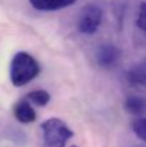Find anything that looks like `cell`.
<instances>
[{
  "label": "cell",
  "instance_id": "obj_12",
  "mask_svg": "<svg viewBox=\"0 0 146 147\" xmlns=\"http://www.w3.org/2000/svg\"><path fill=\"white\" fill-rule=\"evenodd\" d=\"M72 147H78V146H72Z\"/></svg>",
  "mask_w": 146,
  "mask_h": 147
},
{
  "label": "cell",
  "instance_id": "obj_1",
  "mask_svg": "<svg viewBox=\"0 0 146 147\" xmlns=\"http://www.w3.org/2000/svg\"><path fill=\"white\" fill-rule=\"evenodd\" d=\"M40 72L38 61L27 52H18L10 62V81L14 86H23Z\"/></svg>",
  "mask_w": 146,
  "mask_h": 147
},
{
  "label": "cell",
  "instance_id": "obj_3",
  "mask_svg": "<svg viewBox=\"0 0 146 147\" xmlns=\"http://www.w3.org/2000/svg\"><path fill=\"white\" fill-rule=\"evenodd\" d=\"M102 22V9L97 4H87L78 16V30L84 35L97 32Z\"/></svg>",
  "mask_w": 146,
  "mask_h": 147
},
{
  "label": "cell",
  "instance_id": "obj_6",
  "mask_svg": "<svg viewBox=\"0 0 146 147\" xmlns=\"http://www.w3.org/2000/svg\"><path fill=\"white\" fill-rule=\"evenodd\" d=\"M78 0H28L30 5L40 12H53L75 4Z\"/></svg>",
  "mask_w": 146,
  "mask_h": 147
},
{
  "label": "cell",
  "instance_id": "obj_10",
  "mask_svg": "<svg viewBox=\"0 0 146 147\" xmlns=\"http://www.w3.org/2000/svg\"><path fill=\"white\" fill-rule=\"evenodd\" d=\"M132 130L141 141L146 142V117H139L132 123Z\"/></svg>",
  "mask_w": 146,
  "mask_h": 147
},
{
  "label": "cell",
  "instance_id": "obj_2",
  "mask_svg": "<svg viewBox=\"0 0 146 147\" xmlns=\"http://www.w3.org/2000/svg\"><path fill=\"white\" fill-rule=\"evenodd\" d=\"M44 147H65L74 132L61 119L51 117L41 124Z\"/></svg>",
  "mask_w": 146,
  "mask_h": 147
},
{
  "label": "cell",
  "instance_id": "obj_11",
  "mask_svg": "<svg viewBox=\"0 0 146 147\" xmlns=\"http://www.w3.org/2000/svg\"><path fill=\"white\" fill-rule=\"evenodd\" d=\"M136 25L141 31L146 32V1H141V4L139 7V14H137Z\"/></svg>",
  "mask_w": 146,
  "mask_h": 147
},
{
  "label": "cell",
  "instance_id": "obj_4",
  "mask_svg": "<svg viewBox=\"0 0 146 147\" xmlns=\"http://www.w3.org/2000/svg\"><path fill=\"white\" fill-rule=\"evenodd\" d=\"M122 52L114 44H102L98 47L96 52V61L97 65L102 69H113L118 65L120 59Z\"/></svg>",
  "mask_w": 146,
  "mask_h": 147
},
{
  "label": "cell",
  "instance_id": "obj_8",
  "mask_svg": "<svg viewBox=\"0 0 146 147\" xmlns=\"http://www.w3.org/2000/svg\"><path fill=\"white\" fill-rule=\"evenodd\" d=\"M127 79L133 85H141L146 88V61L135 65L127 74Z\"/></svg>",
  "mask_w": 146,
  "mask_h": 147
},
{
  "label": "cell",
  "instance_id": "obj_9",
  "mask_svg": "<svg viewBox=\"0 0 146 147\" xmlns=\"http://www.w3.org/2000/svg\"><path fill=\"white\" fill-rule=\"evenodd\" d=\"M26 99H27L30 103L35 105V106L39 107H44L45 105H48V102L51 101V94L47 90H43V89H38V90H32L26 96Z\"/></svg>",
  "mask_w": 146,
  "mask_h": 147
},
{
  "label": "cell",
  "instance_id": "obj_7",
  "mask_svg": "<svg viewBox=\"0 0 146 147\" xmlns=\"http://www.w3.org/2000/svg\"><path fill=\"white\" fill-rule=\"evenodd\" d=\"M124 109L135 116H141L146 112V99L140 96H129L124 101Z\"/></svg>",
  "mask_w": 146,
  "mask_h": 147
},
{
  "label": "cell",
  "instance_id": "obj_5",
  "mask_svg": "<svg viewBox=\"0 0 146 147\" xmlns=\"http://www.w3.org/2000/svg\"><path fill=\"white\" fill-rule=\"evenodd\" d=\"M13 115L14 117L22 124H28L36 120V112L34 110L32 105L27 99H21L14 105L13 109Z\"/></svg>",
  "mask_w": 146,
  "mask_h": 147
}]
</instances>
